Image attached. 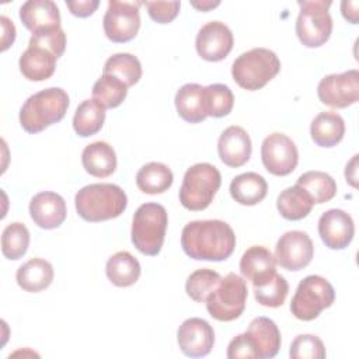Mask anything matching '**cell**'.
Here are the masks:
<instances>
[{"label":"cell","instance_id":"38","mask_svg":"<svg viewBox=\"0 0 359 359\" xmlns=\"http://www.w3.org/2000/svg\"><path fill=\"white\" fill-rule=\"evenodd\" d=\"M234 105V95L226 84H210L205 87V108L208 116L223 118L229 115Z\"/></svg>","mask_w":359,"mask_h":359},{"label":"cell","instance_id":"22","mask_svg":"<svg viewBox=\"0 0 359 359\" xmlns=\"http://www.w3.org/2000/svg\"><path fill=\"white\" fill-rule=\"evenodd\" d=\"M56 59L53 53L43 48L28 46L20 56V72L31 81L48 80L55 73Z\"/></svg>","mask_w":359,"mask_h":359},{"label":"cell","instance_id":"31","mask_svg":"<svg viewBox=\"0 0 359 359\" xmlns=\"http://www.w3.org/2000/svg\"><path fill=\"white\" fill-rule=\"evenodd\" d=\"M105 121V108L94 98L84 100L74 112L73 129L81 136H93L101 130Z\"/></svg>","mask_w":359,"mask_h":359},{"label":"cell","instance_id":"43","mask_svg":"<svg viewBox=\"0 0 359 359\" xmlns=\"http://www.w3.org/2000/svg\"><path fill=\"white\" fill-rule=\"evenodd\" d=\"M66 6L69 7L73 15L86 18V17H90L97 10V7L100 6V1L98 0H79V1L69 0L66 1Z\"/></svg>","mask_w":359,"mask_h":359},{"label":"cell","instance_id":"13","mask_svg":"<svg viewBox=\"0 0 359 359\" xmlns=\"http://www.w3.org/2000/svg\"><path fill=\"white\" fill-rule=\"evenodd\" d=\"M314 255V245L307 233L290 230L280 236L275 245V259L286 271H300Z\"/></svg>","mask_w":359,"mask_h":359},{"label":"cell","instance_id":"11","mask_svg":"<svg viewBox=\"0 0 359 359\" xmlns=\"http://www.w3.org/2000/svg\"><path fill=\"white\" fill-rule=\"evenodd\" d=\"M318 100L331 108H346L359 98V72L356 69L323 77L317 87Z\"/></svg>","mask_w":359,"mask_h":359},{"label":"cell","instance_id":"30","mask_svg":"<svg viewBox=\"0 0 359 359\" xmlns=\"http://www.w3.org/2000/svg\"><path fill=\"white\" fill-rule=\"evenodd\" d=\"M172 171L168 168V165L158 161L144 164L136 174L137 188L149 195L165 192L172 185Z\"/></svg>","mask_w":359,"mask_h":359},{"label":"cell","instance_id":"40","mask_svg":"<svg viewBox=\"0 0 359 359\" xmlns=\"http://www.w3.org/2000/svg\"><path fill=\"white\" fill-rule=\"evenodd\" d=\"M29 46L43 48L56 57H60L66 49V34L60 27L35 32L29 38Z\"/></svg>","mask_w":359,"mask_h":359},{"label":"cell","instance_id":"19","mask_svg":"<svg viewBox=\"0 0 359 359\" xmlns=\"http://www.w3.org/2000/svg\"><path fill=\"white\" fill-rule=\"evenodd\" d=\"M240 272L252 286L261 285L276 273V259L266 247L252 245L240 259Z\"/></svg>","mask_w":359,"mask_h":359},{"label":"cell","instance_id":"27","mask_svg":"<svg viewBox=\"0 0 359 359\" xmlns=\"http://www.w3.org/2000/svg\"><path fill=\"white\" fill-rule=\"evenodd\" d=\"M268 192V184L258 172H243L234 177L230 182L231 198L244 206L259 203Z\"/></svg>","mask_w":359,"mask_h":359},{"label":"cell","instance_id":"24","mask_svg":"<svg viewBox=\"0 0 359 359\" xmlns=\"http://www.w3.org/2000/svg\"><path fill=\"white\" fill-rule=\"evenodd\" d=\"M174 102L178 115L188 123H199L208 116L205 108V87L201 84H184L177 91Z\"/></svg>","mask_w":359,"mask_h":359},{"label":"cell","instance_id":"37","mask_svg":"<svg viewBox=\"0 0 359 359\" xmlns=\"http://www.w3.org/2000/svg\"><path fill=\"white\" fill-rule=\"evenodd\" d=\"M287 293H289V283L279 273H275L271 279L265 280L261 285L254 286L255 300L265 307L275 309L282 306L286 300Z\"/></svg>","mask_w":359,"mask_h":359},{"label":"cell","instance_id":"34","mask_svg":"<svg viewBox=\"0 0 359 359\" xmlns=\"http://www.w3.org/2000/svg\"><path fill=\"white\" fill-rule=\"evenodd\" d=\"M128 95V87L114 76L102 74L93 86V98L105 109L119 107Z\"/></svg>","mask_w":359,"mask_h":359},{"label":"cell","instance_id":"4","mask_svg":"<svg viewBox=\"0 0 359 359\" xmlns=\"http://www.w3.org/2000/svg\"><path fill=\"white\" fill-rule=\"evenodd\" d=\"M168 224V215L163 205L147 202L140 205L132 219L130 238L144 255L154 257L161 251Z\"/></svg>","mask_w":359,"mask_h":359},{"label":"cell","instance_id":"16","mask_svg":"<svg viewBox=\"0 0 359 359\" xmlns=\"http://www.w3.org/2000/svg\"><path fill=\"white\" fill-rule=\"evenodd\" d=\"M318 234L328 248L344 250L353 238L355 224L345 210L330 209L318 219Z\"/></svg>","mask_w":359,"mask_h":359},{"label":"cell","instance_id":"7","mask_svg":"<svg viewBox=\"0 0 359 359\" xmlns=\"http://www.w3.org/2000/svg\"><path fill=\"white\" fill-rule=\"evenodd\" d=\"M335 290L332 285L320 275H309L300 280L292 302L290 313L302 321H311L320 316L324 309L332 306Z\"/></svg>","mask_w":359,"mask_h":359},{"label":"cell","instance_id":"3","mask_svg":"<svg viewBox=\"0 0 359 359\" xmlns=\"http://www.w3.org/2000/svg\"><path fill=\"white\" fill-rule=\"evenodd\" d=\"M70 100L60 87L41 90L22 104L20 109L21 128L28 133H39L48 126L59 122L67 112Z\"/></svg>","mask_w":359,"mask_h":359},{"label":"cell","instance_id":"14","mask_svg":"<svg viewBox=\"0 0 359 359\" xmlns=\"http://www.w3.org/2000/svg\"><path fill=\"white\" fill-rule=\"evenodd\" d=\"M231 29L222 21H209L196 34V52L208 62L223 60L233 49Z\"/></svg>","mask_w":359,"mask_h":359},{"label":"cell","instance_id":"46","mask_svg":"<svg viewBox=\"0 0 359 359\" xmlns=\"http://www.w3.org/2000/svg\"><path fill=\"white\" fill-rule=\"evenodd\" d=\"M356 167H358V154L352 157V160L346 164V168H345V178L352 187H356Z\"/></svg>","mask_w":359,"mask_h":359},{"label":"cell","instance_id":"10","mask_svg":"<svg viewBox=\"0 0 359 359\" xmlns=\"http://www.w3.org/2000/svg\"><path fill=\"white\" fill-rule=\"evenodd\" d=\"M142 1L109 0L102 27L107 38L116 43L132 41L140 28L139 7Z\"/></svg>","mask_w":359,"mask_h":359},{"label":"cell","instance_id":"17","mask_svg":"<svg viewBox=\"0 0 359 359\" xmlns=\"http://www.w3.org/2000/svg\"><path fill=\"white\" fill-rule=\"evenodd\" d=\"M252 146L247 130L233 125L224 129L217 140V153L220 160L233 168L244 165L251 157Z\"/></svg>","mask_w":359,"mask_h":359},{"label":"cell","instance_id":"42","mask_svg":"<svg viewBox=\"0 0 359 359\" xmlns=\"http://www.w3.org/2000/svg\"><path fill=\"white\" fill-rule=\"evenodd\" d=\"M227 358L229 359H238V358H257L255 349L247 337L245 332L236 335L229 346H227Z\"/></svg>","mask_w":359,"mask_h":359},{"label":"cell","instance_id":"35","mask_svg":"<svg viewBox=\"0 0 359 359\" xmlns=\"http://www.w3.org/2000/svg\"><path fill=\"white\" fill-rule=\"evenodd\" d=\"M29 245V231L20 222L6 226L1 234V252L7 259L17 261L22 258Z\"/></svg>","mask_w":359,"mask_h":359},{"label":"cell","instance_id":"29","mask_svg":"<svg viewBox=\"0 0 359 359\" xmlns=\"http://www.w3.org/2000/svg\"><path fill=\"white\" fill-rule=\"evenodd\" d=\"M313 205L311 196L299 185L283 189L276 199V208L286 220L304 219L311 212Z\"/></svg>","mask_w":359,"mask_h":359},{"label":"cell","instance_id":"45","mask_svg":"<svg viewBox=\"0 0 359 359\" xmlns=\"http://www.w3.org/2000/svg\"><path fill=\"white\" fill-rule=\"evenodd\" d=\"M358 8H359V3L358 1H346L344 0L341 3V11H342V15L345 20H348L349 22L352 24H358L359 21V13H358Z\"/></svg>","mask_w":359,"mask_h":359},{"label":"cell","instance_id":"33","mask_svg":"<svg viewBox=\"0 0 359 359\" xmlns=\"http://www.w3.org/2000/svg\"><path fill=\"white\" fill-rule=\"evenodd\" d=\"M296 185L302 187L311 196L314 203H325L337 194L335 180L324 171H307L302 174Z\"/></svg>","mask_w":359,"mask_h":359},{"label":"cell","instance_id":"47","mask_svg":"<svg viewBox=\"0 0 359 359\" xmlns=\"http://www.w3.org/2000/svg\"><path fill=\"white\" fill-rule=\"evenodd\" d=\"M219 4H220V1H209V0H206V1H192L191 3L192 7H195V8L201 10V11H208L210 8L217 7Z\"/></svg>","mask_w":359,"mask_h":359},{"label":"cell","instance_id":"23","mask_svg":"<svg viewBox=\"0 0 359 359\" xmlns=\"http://www.w3.org/2000/svg\"><path fill=\"white\" fill-rule=\"evenodd\" d=\"M81 163L90 175L105 178L116 170V154L109 143L98 140L84 147L81 153Z\"/></svg>","mask_w":359,"mask_h":359},{"label":"cell","instance_id":"5","mask_svg":"<svg viewBox=\"0 0 359 359\" xmlns=\"http://www.w3.org/2000/svg\"><path fill=\"white\" fill-rule=\"evenodd\" d=\"M280 70L276 53L266 48H254L236 57L231 65L233 80L244 90L255 91L266 86Z\"/></svg>","mask_w":359,"mask_h":359},{"label":"cell","instance_id":"12","mask_svg":"<svg viewBox=\"0 0 359 359\" xmlns=\"http://www.w3.org/2000/svg\"><path fill=\"white\" fill-rule=\"evenodd\" d=\"M261 158L268 172L285 177L294 171L299 161V151L289 136L275 132L264 139L261 146Z\"/></svg>","mask_w":359,"mask_h":359},{"label":"cell","instance_id":"32","mask_svg":"<svg viewBox=\"0 0 359 359\" xmlns=\"http://www.w3.org/2000/svg\"><path fill=\"white\" fill-rule=\"evenodd\" d=\"M102 74L116 77L129 88L140 80L142 65L140 60L132 53H115L107 59Z\"/></svg>","mask_w":359,"mask_h":359},{"label":"cell","instance_id":"25","mask_svg":"<svg viewBox=\"0 0 359 359\" xmlns=\"http://www.w3.org/2000/svg\"><path fill=\"white\" fill-rule=\"evenodd\" d=\"M310 135L313 142L320 147L337 146L345 135L344 118L334 111L320 112L310 126Z\"/></svg>","mask_w":359,"mask_h":359},{"label":"cell","instance_id":"36","mask_svg":"<svg viewBox=\"0 0 359 359\" xmlns=\"http://www.w3.org/2000/svg\"><path fill=\"white\" fill-rule=\"evenodd\" d=\"M222 276L209 268H201L194 271L187 282H185V292L196 303L206 302L208 296L215 290V287L220 283Z\"/></svg>","mask_w":359,"mask_h":359},{"label":"cell","instance_id":"18","mask_svg":"<svg viewBox=\"0 0 359 359\" xmlns=\"http://www.w3.org/2000/svg\"><path fill=\"white\" fill-rule=\"evenodd\" d=\"M65 199L52 191L36 194L29 202V215L34 223L45 230L59 227L66 219Z\"/></svg>","mask_w":359,"mask_h":359},{"label":"cell","instance_id":"26","mask_svg":"<svg viewBox=\"0 0 359 359\" xmlns=\"http://www.w3.org/2000/svg\"><path fill=\"white\" fill-rule=\"evenodd\" d=\"M53 266L43 258H32L22 264L15 273L18 286L31 293L46 289L53 280Z\"/></svg>","mask_w":359,"mask_h":359},{"label":"cell","instance_id":"41","mask_svg":"<svg viewBox=\"0 0 359 359\" xmlns=\"http://www.w3.org/2000/svg\"><path fill=\"white\" fill-rule=\"evenodd\" d=\"M150 18L158 24L171 22L180 13V1H144Z\"/></svg>","mask_w":359,"mask_h":359},{"label":"cell","instance_id":"6","mask_svg":"<svg viewBox=\"0 0 359 359\" xmlns=\"http://www.w3.org/2000/svg\"><path fill=\"white\" fill-rule=\"evenodd\" d=\"M220 185L222 175L213 164H194L184 174L180 188V202L188 210H203L210 205Z\"/></svg>","mask_w":359,"mask_h":359},{"label":"cell","instance_id":"1","mask_svg":"<svg viewBox=\"0 0 359 359\" xmlns=\"http://www.w3.org/2000/svg\"><path fill=\"white\" fill-rule=\"evenodd\" d=\"M181 247L194 259L219 262L233 254L236 234L223 220H194L182 229Z\"/></svg>","mask_w":359,"mask_h":359},{"label":"cell","instance_id":"39","mask_svg":"<svg viewBox=\"0 0 359 359\" xmlns=\"http://www.w3.org/2000/svg\"><path fill=\"white\" fill-rule=\"evenodd\" d=\"M325 348L323 341L313 334L297 335L290 345L289 356L292 359H324Z\"/></svg>","mask_w":359,"mask_h":359},{"label":"cell","instance_id":"28","mask_svg":"<svg viewBox=\"0 0 359 359\" xmlns=\"http://www.w3.org/2000/svg\"><path fill=\"white\" fill-rule=\"evenodd\" d=\"M140 264L129 251H118L109 257L105 266L107 278L118 287H128L137 282Z\"/></svg>","mask_w":359,"mask_h":359},{"label":"cell","instance_id":"2","mask_svg":"<svg viewBox=\"0 0 359 359\" xmlns=\"http://www.w3.org/2000/svg\"><path fill=\"white\" fill-rule=\"evenodd\" d=\"M74 205L81 219L97 223L121 216L128 206V196L115 184H90L77 191Z\"/></svg>","mask_w":359,"mask_h":359},{"label":"cell","instance_id":"20","mask_svg":"<svg viewBox=\"0 0 359 359\" xmlns=\"http://www.w3.org/2000/svg\"><path fill=\"white\" fill-rule=\"evenodd\" d=\"M20 20L32 34L60 27L59 8L50 0L25 1L20 7Z\"/></svg>","mask_w":359,"mask_h":359},{"label":"cell","instance_id":"8","mask_svg":"<svg viewBox=\"0 0 359 359\" xmlns=\"http://www.w3.org/2000/svg\"><path fill=\"white\" fill-rule=\"evenodd\" d=\"M248 296L247 282L234 272L222 278L220 283L206 299L208 313L217 321H233L238 318Z\"/></svg>","mask_w":359,"mask_h":359},{"label":"cell","instance_id":"21","mask_svg":"<svg viewBox=\"0 0 359 359\" xmlns=\"http://www.w3.org/2000/svg\"><path fill=\"white\" fill-rule=\"evenodd\" d=\"M257 358L269 359L276 356L280 348V331L276 323L268 317H255L245 331Z\"/></svg>","mask_w":359,"mask_h":359},{"label":"cell","instance_id":"44","mask_svg":"<svg viewBox=\"0 0 359 359\" xmlns=\"http://www.w3.org/2000/svg\"><path fill=\"white\" fill-rule=\"evenodd\" d=\"M1 27H3V36H1V50H6L15 39V27L13 21H10L6 15L0 17Z\"/></svg>","mask_w":359,"mask_h":359},{"label":"cell","instance_id":"15","mask_svg":"<svg viewBox=\"0 0 359 359\" xmlns=\"http://www.w3.org/2000/svg\"><path fill=\"white\" fill-rule=\"evenodd\" d=\"M177 342L184 355L202 358L209 355L213 348L215 331L206 320L191 317L178 327Z\"/></svg>","mask_w":359,"mask_h":359},{"label":"cell","instance_id":"9","mask_svg":"<svg viewBox=\"0 0 359 359\" xmlns=\"http://www.w3.org/2000/svg\"><path fill=\"white\" fill-rule=\"evenodd\" d=\"M300 13L296 20V35L307 48H318L324 45L332 32V18L328 13L330 0L297 1Z\"/></svg>","mask_w":359,"mask_h":359}]
</instances>
